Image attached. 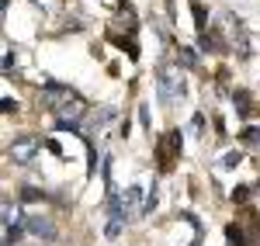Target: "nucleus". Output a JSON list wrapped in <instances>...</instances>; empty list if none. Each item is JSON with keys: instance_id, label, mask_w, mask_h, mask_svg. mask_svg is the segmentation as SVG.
Wrapping results in <instances>:
<instances>
[{"instance_id": "obj_2", "label": "nucleus", "mask_w": 260, "mask_h": 246, "mask_svg": "<svg viewBox=\"0 0 260 246\" xmlns=\"http://www.w3.org/2000/svg\"><path fill=\"white\" fill-rule=\"evenodd\" d=\"M35 149H39V139L21 135V139L11 143V160H14V163H31V160H35Z\"/></svg>"}, {"instance_id": "obj_14", "label": "nucleus", "mask_w": 260, "mask_h": 246, "mask_svg": "<svg viewBox=\"0 0 260 246\" xmlns=\"http://www.w3.org/2000/svg\"><path fill=\"white\" fill-rule=\"evenodd\" d=\"M246 198H250V187H236V191H233V201H236V205H243V201H246Z\"/></svg>"}, {"instance_id": "obj_3", "label": "nucleus", "mask_w": 260, "mask_h": 246, "mask_svg": "<svg viewBox=\"0 0 260 246\" xmlns=\"http://www.w3.org/2000/svg\"><path fill=\"white\" fill-rule=\"evenodd\" d=\"M146 212V201H142V187L132 184L128 191H125V215L128 219H136V215H142Z\"/></svg>"}, {"instance_id": "obj_9", "label": "nucleus", "mask_w": 260, "mask_h": 246, "mask_svg": "<svg viewBox=\"0 0 260 246\" xmlns=\"http://www.w3.org/2000/svg\"><path fill=\"white\" fill-rule=\"evenodd\" d=\"M191 11H194V24H198V35L205 31V7H201L198 0H191Z\"/></svg>"}, {"instance_id": "obj_11", "label": "nucleus", "mask_w": 260, "mask_h": 246, "mask_svg": "<svg viewBox=\"0 0 260 246\" xmlns=\"http://www.w3.org/2000/svg\"><path fill=\"white\" fill-rule=\"evenodd\" d=\"M240 139H243V143H250V146H257L260 143V132L250 125V128H243V132H240Z\"/></svg>"}, {"instance_id": "obj_1", "label": "nucleus", "mask_w": 260, "mask_h": 246, "mask_svg": "<svg viewBox=\"0 0 260 246\" xmlns=\"http://www.w3.org/2000/svg\"><path fill=\"white\" fill-rule=\"evenodd\" d=\"M156 80H160V94L163 101H177V97H184V77H180V66H174V62H163L160 69H156Z\"/></svg>"}, {"instance_id": "obj_13", "label": "nucleus", "mask_w": 260, "mask_h": 246, "mask_svg": "<svg viewBox=\"0 0 260 246\" xmlns=\"http://www.w3.org/2000/svg\"><path fill=\"white\" fill-rule=\"evenodd\" d=\"M21 201H42L39 187H21Z\"/></svg>"}, {"instance_id": "obj_15", "label": "nucleus", "mask_w": 260, "mask_h": 246, "mask_svg": "<svg viewBox=\"0 0 260 246\" xmlns=\"http://www.w3.org/2000/svg\"><path fill=\"white\" fill-rule=\"evenodd\" d=\"M240 160H243V153H225V156H222L225 166H240Z\"/></svg>"}, {"instance_id": "obj_4", "label": "nucleus", "mask_w": 260, "mask_h": 246, "mask_svg": "<svg viewBox=\"0 0 260 246\" xmlns=\"http://www.w3.org/2000/svg\"><path fill=\"white\" fill-rule=\"evenodd\" d=\"M24 226H28V232H31L35 239H52V236H56V232H52V222H49V219H42V215H31Z\"/></svg>"}, {"instance_id": "obj_12", "label": "nucleus", "mask_w": 260, "mask_h": 246, "mask_svg": "<svg viewBox=\"0 0 260 246\" xmlns=\"http://www.w3.org/2000/svg\"><path fill=\"white\" fill-rule=\"evenodd\" d=\"M104 236H108V239H118V236H121V219H111L108 229H104Z\"/></svg>"}, {"instance_id": "obj_18", "label": "nucleus", "mask_w": 260, "mask_h": 246, "mask_svg": "<svg viewBox=\"0 0 260 246\" xmlns=\"http://www.w3.org/2000/svg\"><path fill=\"white\" fill-rule=\"evenodd\" d=\"M14 111H18V104L11 101V97H4V115H14Z\"/></svg>"}, {"instance_id": "obj_7", "label": "nucleus", "mask_w": 260, "mask_h": 246, "mask_svg": "<svg viewBox=\"0 0 260 246\" xmlns=\"http://www.w3.org/2000/svg\"><path fill=\"white\" fill-rule=\"evenodd\" d=\"M18 226V208H14V201H4V229Z\"/></svg>"}, {"instance_id": "obj_6", "label": "nucleus", "mask_w": 260, "mask_h": 246, "mask_svg": "<svg viewBox=\"0 0 260 246\" xmlns=\"http://www.w3.org/2000/svg\"><path fill=\"white\" fill-rule=\"evenodd\" d=\"M233 104H236L240 118H246V115H250V94H246V90H236V94H233Z\"/></svg>"}, {"instance_id": "obj_16", "label": "nucleus", "mask_w": 260, "mask_h": 246, "mask_svg": "<svg viewBox=\"0 0 260 246\" xmlns=\"http://www.w3.org/2000/svg\"><path fill=\"white\" fill-rule=\"evenodd\" d=\"M111 115H115L111 108H101V111H98V118H94V122H98V125H108V122H111Z\"/></svg>"}, {"instance_id": "obj_8", "label": "nucleus", "mask_w": 260, "mask_h": 246, "mask_svg": "<svg viewBox=\"0 0 260 246\" xmlns=\"http://www.w3.org/2000/svg\"><path fill=\"white\" fill-rule=\"evenodd\" d=\"M236 52H240L243 59H246V56H250V39H246V31H243V28H236Z\"/></svg>"}, {"instance_id": "obj_17", "label": "nucleus", "mask_w": 260, "mask_h": 246, "mask_svg": "<svg viewBox=\"0 0 260 246\" xmlns=\"http://www.w3.org/2000/svg\"><path fill=\"white\" fill-rule=\"evenodd\" d=\"M45 146H49V153H56V156H62V146L56 143V139H45Z\"/></svg>"}, {"instance_id": "obj_19", "label": "nucleus", "mask_w": 260, "mask_h": 246, "mask_svg": "<svg viewBox=\"0 0 260 246\" xmlns=\"http://www.w3.org/2000/svg\"><path fill=\"white\" fill-rule=\"evenodd\" d=\"M139 118H142V125H149V108L146 104H139Z\"/></svg>"}, {"instance_id": "obj_5", "label": "nucleus", "mask_w": 260, "mask_h": 246, "mask_svg": "<svg viewBox=\"0 0 260 246\" xmlns=\"http://www.w3.org/2000/svg\"><path fill=\"white\" fill-rule=\"evenodd\" d=\"M225 243H229V246H246L243 226H236V222H229V226H225Z\"/></svg>"}, {"instance_id": "obj_10", "label": "nucleus", "mask_w": 260, "mask_h": 246, "mask_svg": "<svg viewBox=\"0 0 260 246\" xmlns=\"http://www.w3.org/2000/svg\"><path fill=\"white\" fill-rule=\"evenodd\" d=\"M180 59H184V66H201L198 52H194V49H187V45H180Z\"/></svg>"}]
</instances>
